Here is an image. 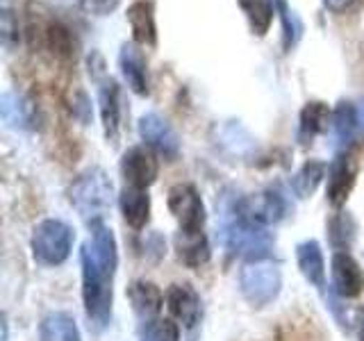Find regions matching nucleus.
I'll use <instances>...</instances> for the list:
<instances>
[{
  "instance_id": "7",
  "label": "nucleus",
  "mask_w": 364,
  "mask_h": 341,
  "mask_svg": "<svg viewBox=\"0 0 364 341\" xmlns=\"http://www.w3.org/2000/svg\"><path fill=\"white\" fill-rule=\"evenodd\" d=\"M168 210L180 223V230L185 232H200L205 225V205L196 187L191 185H176L168 189Z\"/></svg>"
},
{
  "instance_id": "33",
  "label": "nucleus",
  "mask_w": 364,
  "mask_h": 341,
  "mask_svg": "<svg viewBox=\"0 0 364 341\" xmlns=\"http://www.w3.org/2000/svg\"><path fill=\"white\" fill-rule=\"evenodd\" d=\"M358 119H360V125L364 128V98L360 100V105H358Z\"/></svg>"
},
{
  "instance_id": "28",
  "label": "nucleus",
  "mask_w": 364,
  "mask_h": 341,
  "mask_svg": "<svg viewBox=\"0 0 364 341\" xmlns=\"http://www.w3.org/2000/svg\"><path fill=\"white\" fill-rule=\"evenodd\" d=\"M141 341H180V328L173 318H153L144 323Z\"/></svg>"
},
{
  "instance_id": "9",
  "label": "nucleus",
  "mask_w": 364,
  "mask_h": 341,
  "mask_svg": "<svg viewBox=\"0 0 364 341\" xmlns=\"http://www.w3.org/2000/svg\"><path fill=\"white\" fill-rule=\"evenodd\" d=\"M159 166L148 146H130L121 157V175L125 187L148 189L157 180Z\"/></svg>"
},
{
  "instance_id": "10",
  "label": "nucleus",
  "mask_w": 364,
  "mask_h": 341,
  "mask_svg": "<svg viewBox=\"0 0 364 341\" xmlns=\"http://www.w3.org/2000/svg\"><path fill=\"white\" fill-rule=\"evenodd\" d=\"M330 278H333V291L339 298H358L364 291V271L360 261L346 250H339L333 255Z\"/></svg>"
},
{
  "instance_id": "13",
  "label": "nucleus",
  "mask_w": 364,
  "mask_h": 341,
  "mask_svg": "<svg viewBox=\"0 0 364 341\" xmlns=\"http://www.w3.org/2000/svg\"><path fill=\"white\" fill-rule=\"evenodd\" d=\"M166 307H168L171 316L185 328H196L200 321V314H203L200 296L187 282L171 284L166 291Z\"/></svg>"
},
{
  "instance_id": "22",
  "label": "nucleus",
  "mask_w": 364,
  "mask_h": 341,
  "mask_svg": "<svg viewBox=\"0 0 364 341\" xmlns=\"http://www.w3.org/2000/svg\"><path fill=\"white\" fill-rule=\"evenodd\" d=\"M239 7L246 14L250 32L255 37H264L273 23V16L278 14V0H239Z\"/></svg>"
},
{
  "instance_id": "23",
  "label": "nucleus",
  "mask_w": 364,
  "mask_h": 341,
  "mask_svg": "<svg viewBox=\"0 0 364 341\" xmlns=\"http://www.w3.org/2000/svg\"><path fill=\"white\" fill-rule=\"evenodd\" d=\"M326 170H328V166L323 162H318V159L305 162L299 170H296V175L291 180V189H294L296 196L310 198L316 191V187L321 185V180L326 178Z\"/></svg>"
},
{
  "instance_id": "3",
  "label": "nucleus",
  "mask_w": 364,
  "mask_h": 341,
  "mask_svg": "<svg viewBox=\"0 0 364 341\" xmlns=\"http://www.w3.org/2000/svg\"><path fill=\"white\" fill-rule=\"evenodd\" d=\"M73 230L60 219H46L32 232V255L43 266H60L73 248Z\"/></svg>"
},
{
  "instance_id": "12",
  "label": "nucleus",
  "mask_w": 364,
  "mask_h": 341,
  "mask_svg": "<svg viewBox=\"0 0 364 341\" xmlns=\"http://www.w3.org/2000/svg\"><path fill=\"white\" fill-rule=\"evenodd\" d=\"M119 68H121V75L125 80V85H128L136 96L151 94V87H148V62H146V55H144L139 43L125 41L121 45Z\"/></svg>"
},
{
  "instance_id": "20",
  "label": "nucleus",
  "mask_w": 364,
  "mask_h": 341,
  "mask_svg": "<svg viewBox=\"0 0 364 341\" xmlns=\"http://www.w3.org/2000/svg\"><path fill=\"white\" fill-rule=\"evenodd\" d=\"M330 121H333V112L328 109L326 102H321V100L307 102V105L301 109V119H299V141L310 144L316 134L326 132Z\"/></svg>"
},
{
  "instance_id": "24",
  "label": "nucleus",
  "mask_w": 364,
  "mask_h": 341,
  "mask_svg": "<svg viewBox=\"0 0 364 341\" xmlns=\"http://www.w3.org/2000/svg\"><path fill=\"white\" fill-rule=\"evenodd\" d=\"M330 125H333V132L341 144L350 141L353 134H355V130H358V125H360L358 107L348 100H341L339 105L333 109V121H330Z\"/></svg>"
},
{
  "instance_id": "18",
  "label": "nucleus",
  "mask_w": 364,
  "mask_h": 341,
  "mask_svg": "<svg viewBox=\"0 0 364 341\" xmlns=\"http://www.w3.org/2000/svg\"><path fill=\"white\" fill-rule=\"evenodd\" d=\"M176 250L182 264H187L189 269H200L203 264H208L210 259V242L205 232H185L178 230L176 234Z\"/></svg>"
},
{
  "instance_id": "2",
  "label": "nucleus",
  "mask_w": 364,
  "mask_h": 341,
  "mask_svg": "<svg viewBox=\"0 0 364 341\" xmlns=\"http://www.w3.org/2000/svg\"><path fill=\"white\" fill-rule=\"evenodd\" d=\"M112 182L102 168H89L68 189L71 205L89 225L100 223L112 207Z\"/></svg>"
},
{
  "instance_id": "14",
  "label": "nucleus",
  "mask_w": 364,
  "mask_h": 341,
  "mask_svg": "<svg viewBox=\"0 0 364 341\" xmlns=\"http://www.w3.org/2000/svg\"><path fill=\"white\" fill-rule=\"evenodd\" d=\"M98 105H100V119L107 141L117 144L121 132V91L117 80L109 75L98 80Z\"/></svg>"
},
{
  "instance_id": "11",
  "label": "nucleus",
  "mask_w": 364,
  "mask_h": 341,
  "mask_svg": "<svg viewBox=\"0 0 364 341\" xmlns=\"http://www.w3.org/2000/svg\"><path fill=\"white\" fill-rule=\"evenodd\" d=\"M355 178H358V164L353 155L341 153L337 155L328 166V202L333 207H341L346 205L353 187H355Z\"/></svg>"
},
{
  "instance_id": "16",
  "label": "nucleus",
  "mask_w": 364,
  "mask_h": 341,
  "mask_svg": "<svg viewBox=\"0 0 364 341\" xmlns=\"http://www.w3.org/2000/svg\"><path fill=\"white\" fill-rule=\"evenodd\" d=\"M128 301L132 305L134 314L146 323L157 318L159 310H162V305H164V296L157 289V284L148 280H134L128 287Z\"/></svg>"
},
{
  "instance_id": "19",
  "label": "nucleus",
  "mask_w": 364,
  "mask_h": 341,
  "mask_svg": "<svg viewBox=\"0 0 364 341\" xmlns=\"http://www.w3.org/2000/svg\"><path fill=\"white\" fill-rule=\"evenodd\" d=\"M296 261H299V269L303 273V278L314 284V287L321 289L326 284V261L321 246L316 242H303L296 246Z\"/></svg>"
},
{
  "instance_id": "8",
  "label": "nucleus",
  "mask_w": 364,
  "mask_h": 341,
  "mask_svg": "<svg viewBox=\"0 0 364 341\" xmlns=\"http://www.w3.org/2000/svg\"><path fill=\"white\" fill-rule=\"evenodd\" d=\"M139 136L151 151L159 153L168 162L180 155V136L171 128V123L155 112H148L139 119Z\"/></svg>"
},
{
  "instance_id": "4",
  "label": "nucleus",
  "mask_w": 364,
  "mask_h": 341,
  "mask_svg": "<svg viewBox=\"0 0 364 341\" xmlns=\"http://www.w3.org/2000/svg\"><path fill=\"white\" fill-rule=\"evenodd\" d=\"M223 244L248 261H264L273 250V237L264 227L246 223L232 212V221L223 227Z\"/></svg>"
},
{
  "instance_id": "6",
  "label": "nucleus",
  "mask_w": 364,
  "mask_h": 341,
  "mask_svg": "<svg viewBox=\"0 0 364 341\" xmlns=\"http://www.w3.org/2000/svg\"><path fill=\"white\" fill-rule=\"evenodd\" d=\"M232 212L246 223H253L259 227H267L273 223H280L287 214V200L280 191H262L257 196H244L232 205Z\"/></svg>"
},
{
  "instance_id": "21",
  "label": "nucleus",
  "mask_w": 364,
  "mask_h": 341,
  "mask_svg": "<svg viewBox=\"0 0 364 341\" xmlns=\"http://www.w3.org/2000/svg\"><path fill=\"white\" fill-rule=\"evenodd\" d=\"M39 341H82L73 316L64 312H50L39 325Z\"/></svg>"
},
{
  "instance_id": "1",
  "label": "nucleus",
  "mask_w": 364,
  "mask_h": 341,
  "mask_svg": "<svg viewBox=\"0 0 364 341\" xmlns=\"http://www.w3.org/2000/svg\"><path fill=\"white\" fill-rule=\"evenodd\" d=\"M82 298L91 325L102 330L112 318L114 273L119 264V250L114 232L105 223L91 225V237L82 246Z\"/></svg>"
},
{
  "instance_id": "31",
  "label": "nucleus",
  "mask_w": 364,
  "mask_h": 341,
  "mask_svg": "<svg viewBox=\"0 0 364 341\" xmlns=\"http://www.w3.org/2000/svg\"><path fill=\"white\" fill-rule=\"evenodd\" d=\"M323 5L326 9L335 11V14H341V11H346L353 5V0H323Z\"/></svg>"
},
{
  "instance_id": "5",
  "label": "nucleus",
  "mask_w": 364,
  "mask_h": 341,
  "mask_svg": "<svg viewBox=\"0 0 364 341\" xmlns=\"http://www.w3.org/2000/svg\"><path fill=\"white\" fill-rule=\"evenodd\" d=\"M239 287H242L244 298L255 305L264 307L278 298L282 287V276L276 264L269 261H248L239 273Z\"/></svg>"
},
{
  "instance_id": "30",
  "label": "nucleus",
  "mask_w": 364,
  "mask_h": 341,
  "mask_svg": "<svg viewBox=\"0 0 364 341\" xmlns=\"http://www.w3.org/2000/svg\"><path fill=\"white\" fill-rule=\"evenodd\" d=\"M82 9L87 14H94V16H107L112 14L114 9L121 5V0H82Z\"/></svg>"
},
{
  "instance_id": "32",
  "label": "nucleus",
  "mask_w": 364,
  "mask_h": 341,
  "mask_svg": "<svg viewBox=\"0 0 364 341\" xmlns=\"http://www.w3.org/2000/svg\"><path fill=\"white\" fill-rule=\"evenodd\" d=\"M358 328H360V339L364 341V307H362L360 314H358Z\"/></svg>"
},
{
  "instance_id": "17",
  "label": "nucleus",
  "mask_w": 364,
  "mask_h": 341,
  "mask_svg": "<svg viewBox=\"0 0 364 341\" xmlns=\"http://www.w3.org/2000/svg\"><path fill=\"white\" fill-rule=\"evenodd\" d=\"M123 221L128 223L132 230H141V227L151 219V196L146 189L125 187L119 196Z\"/></svg>"
},
{
  "instance_id": "29",
  "label": "nucleus",
  "mask_w": 364,
  "mask_h": 341,
  "mask_svg": "<svg viewBox=\"0 0 364 341\" xmlns=\"http://www.w3.org/2000/svg\"><path fill=\"white\" fill-rule=\"evenodd\" d=\"M0 32H3V43L7 48L18 43V21L14 18V14H11L7 7L3 9V16H0Z\"/></svg>"
},
{
  "instance_id": "26",
  "label": "nucleus",
  "mask_w": 364,
  "mask_h": 341,
  "mask_svg": "<svg viewBox=\"0 0 364 341\" xmlns=\"http://www.w3.org/2000/svg\"><path fill=\"white\" fill-rule=\"evenodd\" d=\"M355 230H358V225L348 212H339L328 221V237H330V244L337 248V253L350 248L353 239H355Z\"/></svg>"
},
{
  "instance_id": "34",
  "label": "nucleus",
  "mask_w": 364,
  "mask_h": 341,
  "mask_svg": "<svg viewBox=\"0 0 364 341\" xmlns=\"http://www.w3.org/2000/svg\"><path fill=\"white\" fill-rule=\"evenodd\" d=\"M3 341H7V321H5V316H3Z\"/></svg>"
},
{
  "instance_id": "15",
  "label": "nucleus",
  "mask_w": 364,
  "mask_h": 341,
  "mask_svg": "<svg viewBox=\"0 0 364 341\" xmlns=\"http://www.w3.org/2000/svg\"><path fill=\"white\" fill-rule=\"evenodd\" d=\"M132 30V41L141 48L157 45V26H155V5L151 0H134L125 14Z\"/></svg>"
},
{
  "instance_id": "25",
  "label": "nucleus",
  "mask_w": 364,
  "mask_h": 341,
  "mask_svg": "<svg viewBox=\"0 0 364 341\" xmlns=\"http://www.w3.org/2000/svg\"><path fill=\"white\" fill-rule=\"evenodd\" d=\"M43 37H46L48 50L55 57H60V60H71L75 55V39H73L71 30L62 26V23H50V26L46 28Z\"/></svg>"
},
{
  "instance_id": "27",
  "label": "nucleus",
  "mask_w": 364,
  "mask_h": 341,
  "mask_svg": "<svg viewBox=\"0 0 364 341\" xmlns=\"http://www.w3.org/2000/svg\"><path fill=\"white\" fill-rule=\"evenodd\" d=\"M278 14L282 21V48L289 53L301 39L303 23H301L299 14H296V11L287 5V0H278Z\"/></svg>"
}]
</instances>
